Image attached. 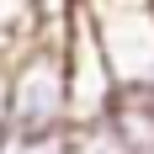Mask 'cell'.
Masks as SVG:
<instances>
[{"label":"cell","instance_id":"6da1fadb","mask_svg":"<svg viewBox=\"0 0 154 154\" xmlns=\"http://www.w3.org/2000/svg\"><path fill=\"white\" fill-rule=\"evenodd\" d=\"M69 96L53 37L16 32L5 48V133H64Z\"/></svg>","mask_w":154,"mask_h":154},{"label":"cell","instance_id":"7a4b0ae2","mask_svg":"<svg viewBox=\"0 0 154 154\" xmlns=\"http://www.w3.org/2000/svg\"><path fill=\"white\" fill-rule=\"evenodd\" d=\"M59 59H64V96H69V128L75 122H101L117 101V85H112V69L101 59V43H96L91 11L85 0L69 5V21H64L59 37Z\"/></svg>","mask_w":154,"mask_h":154},{"label":"cell","instance_id":"3957f363","mask_svg":"<svg viewBox=\"0 0 154 154\" xmlns=\"http://www.w3.org/2000/svg\"><path fill=\"white\" fill-rule=\"evenodd\" d=\"M64 154H133L117 133H112V122L101 117V122H75L64 128Z\"/></svg>","mask_w":154,"mask_h":154},{"label":"cell","instance_id":"277c9868","mask_svg":"<svg viewBox=\"0 0 154 154\" xmlns=\"http://www.w3.org/2000/svg\"><path fill=\"white\" fill-rule=\"evenodd\" d=\"M0 154H64V133H0Z\"/></svg>","mask_w":154,"mask_h":154},{"label":"cell","instance_id":"5b68a950","mask_svg":"<svg viewBox=\"0 0 154 154\" xmlns=\"http://www.w3.org/2000/svg\"><path fill=\"white\" fill-rule=\"evenodd\" d=\"M0 133H5V53H0Z\"/></svg>","mask_w":154,"mask_h":154}]
</instances>
